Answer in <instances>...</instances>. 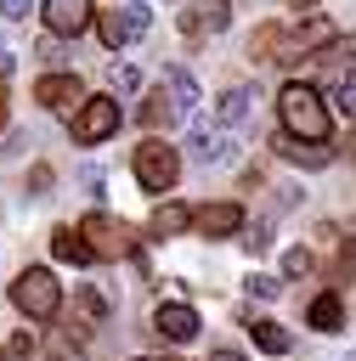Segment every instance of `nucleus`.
<instances>
[{
  "mask_svg": "<svg viewBox=\"0 0 356 361\" xmlns=\"http://www.w3.org/2000/svg\"><path fill=\"white\" fill-rule=\"evenodd\" d=\"M107 79H113V90H119V96H130V90H141V73H136L130 62H113V68H107Z\"/></svg>",
  "mask_w": 356,
  "mask_h": 361,
  "instance_id": "nucleus-22",
  "label": "nucleus"
},
{
  "mask_svg": "<svg viewBox=\"0 0 356 361\" xmlns=\"http://www.w3.org/2000/svg\"><path fill=\"white\" fill-rule=\"evenodd\" d=\"M153 333H158V338H170V344H186V338L198 333V310L170 299V305H158V310H153Z\"/></svg>",
  "mask_w": 356,
  "mask_h": 361,
  "instance_id": "nucleus-8",
  "label": "nucleus"
},
{
  "mask_svg": "<svg viewBox=\"0 0 356 361\" xmlns=\"http://www.w3.org/2000/svg\"><path fill=\"white\" fill-rule=\"evenodd\" d=\"M271 147H277V158L305 164V169H322V164L333 158V147H311V141H294V135H271Z\"/></svg>",
  "mask_w": 356,
  "mask_h": 361,
  "instance_id": "nucleus-11",
  "label": "nucleus"
},
{
  "mask_svg": "<svg viewBox=\"0 0 356 361\" xmlns=\"http://www.w3.org/2000/svg\"><path fill=\"white\" fill-rule=\"evenodd\" d=\"M249 293H260V299H277V293H283V282H277V276H249Z\"/></svg>",
  "mask_w": 356,
  "mask_h": 361,
  "instance_id": "nucleus-29",
  "label": "nucleus"
},
{
  "mask_svg": "<svg viewBox=\"0 0 356 361\" xmlns=\"http://www.w3.org/2000/svg\"><path fill=\"white\" fill-rule=\"evenodd\" d=\"M51 254H57L62 265H90V259H96V254H90V243H85L73 226H57V231H51Z\"/></svg>",
  "mask_w": 356,
  "mask_h": 361,
  "instance_id": "nucleus-13",
  "label": "nucleus"
},
{
  "mask_svg": "<svg viewBox=\"0 0 356 361\" xmlns=\"http://www.w3.org/2000/svg\"><path fill=\"white\" fill-rule=\"evenodd\" d=\"M124 23H130V39H141V34H147V23H153V11H147L141 0H124Z\"/></svg>",
  "mask_w": 356,
  "mask_h": 361,
  "instance_id": "nucleus-23",
  "label": "nucleus"
},
{
  "mask_svg": "<svg viewBox=\"0 0 356 361\" xmlns=\"http://www.w3.org/2000/svg\"><path fill=\"white\" fill-rule=\"evenodd\" d=\"M119 130V102L113 96H90L79 113H73V141H102V135H113Z\"/></svg>",
  "mask_w": 356,
  "mask_h": 361,
  "instance_id": "nucleus-6",
  "label": "nucleus"
},
{
  "mask_svg": "<svg viewBox=\"0 0 356 361\" xmlns=\"http://www.w3.org/2000/svg\"><path fill=\"white\" fill-rule=\"evenodd\" d=\"M96 28H102V45H107V51H119V45L130 39V23H124V6H119V11H102V23H96Z\"/></svg>",
  "mask_w": 356,
  "mask_h": 361,
  "instance_id": "nucleus-20",
  "label": "nucleus"
},
{
  "mask_svg": "<svg viewBox=\"0 0 356 361\" xmlns=\"http://www.w3.org/2000/svg\"><path fill=\"white\" fill-rule=\"evenodd\" d=\"M136 361H175V355H136Z\"/></svg>",
  "mask_w": 356,
  "mask_h": 361,
  "instance_id": "nucleus-33",
  "label": "nucleus"
},
{
  "mask_svg": "<svg viewBox=\"0 0 356 361\" xmlns=\"http://www.w3.org/2000/svg\"><path fill=\"white\" fill-rule=\"evenodd\" d=\"M226 23H232V6H226V0H203V6H192V11L181 17V28H186V34H203V28H209V34H220Z\"/></svg>",
  "mask_w": 356,
  "mask_h": 361,
  "instance_id": "nucleus-12",
  "label": "nucleus"
},
{
  "mask_svg": "<svg viewBox=\"0 0 356 361\" xmlns=\"http://www.w3.org/2000/svg\"><path fill=\"white\" fill-rule=\"evenodd\" d=\"M0 73H11V45L0 39Z\"/></svg>",
  "mask_w": 356,
  "mask_h": 361,
  "instance_id": "nucleus-31",
  "label": "nucleus"
},
{
  "mask_svg": "<svg viewBox=\"0 0 356 361\" xmlns=\"http://www.w3.org/2000/svg\"><path fill=\"white\" fill-rule=\"evenodd\" d=\"M175 175H181V152H175L170 141L147 135V141L136 147V180H141L147 192H170V186H175Z\"/></svg>",
  "mask_w": 356,
  "mask_h": 361,
  "instance_id": "nucleus-3",
  "label": "nucleus"
},
{
  "mask_svg": "<svg viewBox=\"0 0 356 361\" xmlns=\"http://www.w3.org/2000/svg\"><path fill=\"white\" fill-rule=\"evenodd\" d=\"M328 45H333L328 17H305L299 28H283V39H277V62H294V56H305V51H328Z\"/></svg>",
  "mask_w": 356,
  "mask_h": 361,
  "instance_id": "nucleus-5",
  "label": "nucleus"
},
{
  "mask_svg": "<svg viewBox=\"0 0 356 361\" xmlns=\"http://www.w3.org/2000/svg\"><path fill=\"white\" fill-rule=\"evenodd\" d=\"M277 113H283V135L311 141V147H328V107H322V96H316L311 85H299V79L283 85Z\"/></svg>",
  "mask_w": 356,
  "mask_h": 361,
  "instance_id": "nucleus-1",
  "label": "nucleus"
},
{
  "mask_svg": "<svg viewBox=\"0 0 356 361\" xmlns=\"http://www.w3.org/2000/svg\"><path fill=\"white\" fill-rule=\"evenodd\" d=\"M283 271H288V276H305V271H311V254H305V248H288V254H283Z\"/></svg>",
  "mask_w": 356,
  "mask_h": 361,
  "instance_id": "nucleus-27",
  "label": "nucleus"
},
{
  "mask_svg": "<svg viewBox=\"0 0 356 361\" xmlns=\"http://www.w3.org/2000/svg\"><path fill=\"white\" fill-rule=\"evenodd\" d=\"M147 226H153L158 237H175V231H186V226H192V209H181V203H158Z\"/></svg>",
  "mask_w": 356,
  "mask_h": 361,
  "instance_id": "nucleus-18",
  "label": "nucleus"
},
{
  "mask_svg": "<svg viewBox=\"0 0 356 361\" xmlns=\"http://www.w3.org/2000/svg\"><path fill=\"white\" fill-rule=\"evenodd\" d=\"M333 102H339V113H345V118H356V73H345V79L333 85Z\"/></svg>",
  "mask_w": 356,
  "mask_h": 361,
  "instance_id": "nucleus-25",
  "label": "nucleus"
},
{
  "mask_svg": "<svg viewBox=\"0 0 356 361\" xmlns=\"http://www.w3.org/2000/svg\"><path fill=\"white\" fill-rule=\"evenodd\" d=\"M79 237L90 243V254H96V259L136 254V237H130V226H124V220H113V214H85V220H79Z\"/></svg>",
  "mask_w": 356,
  "mask_h": 361,
  "instance_id": "nucleus-4",
  "label": "nucleus"
},
{
  "mask_svg": "<svg viewBox=\"0 0 356 361\" xmlns=\"http://www.w3.org/2000/svg\"><path fill=\"white\" fill-rule=\"evenodd\" d=\"M249 333H254V344H260L266 355H283V350L294 344V338H288V327H277V322H254Z\"/></svg>",
  "mask_w": 356,
  "mask_h": 361,
  "instance_id": "nucleus-19",
  "label": "nucleus"
},
{
  "mask_svg": "<svg viewBox=\"0 0 356 361\" xmlns=\"http://www.w3.org/2000/svg\"><path fill=\"white\" fill-rule=\"evenodd\" d=\"M0 124H6V90H0Z\"/></svg>",
  "mask_w": 356,
  "mask_h": 361,
  "instance_id": "nucleus-34",
  "label": "nucleus"
},
{
  "mask_svg": "<svg viewBox=\"0 0 356 361\" xmlns=\"http://www.w3.org/2000/svg\"><path fill=\"white\" fill-rule=\"evenodd\" d=\"M34 102H45V107H85L90 96H85V85H79V73H45L40 85H34Z\"/></svg>",
  "mask_w": 356,
  "mask_h": 361,
  "instance_id": "nucleus-7",
  "label": "nucleus"
},
{
  "mask_svg": "<svg viewBox=\"0 0 356 361\" xmlns=\"http://www.w3.org/2000/svg\"><path fill=\"white\" fill-rule=\"evenodd\" d=\"M192 158H198V164L232 158V135H226V130H198V135H192Z\"/></svg>",
  "mask_w": 356,
  "mask_h": 361,
  "instance_id": "nucleus-16",
  "label": "nucleus"
},
{
  "mask_svg": "<svg viewBox=\"0 0 356 361\" xmlns=\"http://www.w3.org/2000/svg\"><path fill=\"white\" fill-rule=\"evenodd\" d=\"M170 113H181V107H175L164 90H153V96H147V107H141V124H147V130H158V124H170Z\"/></svg>",
  "mask_w": 356,
  "mask_h": 361,
  "instance_id": "nucleus-21",
  "label": "nucleus"
},
{
  "mask_svg": "<svg viewBox=\"0 0 356 361\" xmlns=\"http://www.w3.org/2000/svg\"><path fill=\"white\" fill-rule=\"evenodd\" d=\"M243 248H249V254L271 248V226H266V220H254V226H249V237H243Z\"/></svg>",
  "mask_w": 356,
  "mask_h": 361,
  "instance_id": "nucleus-26",
  "label": "nucleus"
},
{
  "mask_svg": "<svg viewBox=\"0 0 356 361\" xmlns=\"http://www.w3.org/2000/svg\"><path fill=\"white\" fill-rule=\"evenodd\" d=\"M28 355H34L28 333H11V344H6V355H0V361H28Z\"/></svg>",
  "mask_w": 356,
  "mask_h": 361,
  "instance_id": "nucleus-28",
  "label": "nucleus"
},
{
  "mask_svg": "<svg viewBox=\"0 0 356 361\" xmlns=\"http://www.w3.org/2000/svg\"><path fill=\"white\" fill-rule=\"evenodd\" d=\"M305 6H316V0H294V11H305Z\"/></svg>",
  "mask_w": 356,
  "mask_h": 361,
  "instance_id": "nucleus-35",
  "label": "nucleus"
},
{
  "mask_svg": "<svg viewBox=\"0 0 356 361\" xmlns=\"http://www.w3.org/2000/svg\"><path fill=\"white\" fill-rule=\"evenodd\" d=\"M11 305H17L28 322H51V316L62 310V288H57V276H51V271L28 265V271L11 282Z\"/></svg>",
  "mask_w": 356,
  "mask_h": 361,
  "instance_id": "nucleus-2",
  "label": "nucleus"
},
{
  "mask_svg": "<svg viewBox=\"0 0 356 361\" xmlns=\"http://www.w3.org/2000/svg\"><path fill=\"white\" fill-rule=\"evenodd\" d=\"M28 11H34V0H0V17H6V23H23Z\"/></svg>",
  "mask_w": 356,
  "mask_h": 361,
  "instance_id": "nucleus-30",
  "label": "nucleus"
},
{
  "mask_svg": "<svg viewBox=\"0 0 356 361\" xmlns=\"http://www.w3.org/2000/svg\"><path fill=\"white\" fill-rule=\"evenodd\" d=\"M90 23V0H45V28L51 34H79Z\"/></svg>",
  "mask_w": 356,
  "mask_h": 361,
  "instance_id": "nucleus-10",
  "label": "nucleus"
},
{
  "mask_svg": "<svg viewBox=\"0 0 356 361\" xmlns=\"http://www.w3.org/2000/svg\"><path fill=\"white\" fill-rule=\"evenodd\" d=\"M215 361H243V355L237 350H215Z\"/></svg>",
  "mask_w": 356,
  "mask_h": 361,
  "instance_id": "nucleus-32",
  "label": "nucleus"
},
{
  "mask_svg": "<svg viewBox=\"0 0 356 361\" xmlns=\"http://www.w3.org/2000/svg\"><path fill=\"white\" fill-rule=\"evenodd\" d=\"M192 226L203 237H232V231H243V209L237 203H203V209H192Z\"/></svg>",
  "mask_w": 356,
  "mask_h": 361,
  "instance_id": "nucleus-9",
  "label": "nucleus"
},
{
  "mask_svg": "<svg viewBox=\"0 0 356 361\" xmlns=\"http://www.w3.org/2000/svg\"><path fill=\"white\" fill-rule=\"evenodd\" d=\"M164 85H170V102L186 113V107H198V79L186 73V68H164Z\"/></svg>",
  "mask_w": 356,
  "mask_h": 361,
  "instance_id": "nucleus-17",
  "label": "nucleus"
},
{
  "mask_svg": "<svg viewBox=\"0 0 356 361\" xmlns=\"http://www.w3.org/2000/svg\"><path fill=\"white\" fill-rule=\"evenodd\" d=\"M305 316H311L316 333H339V327H345V305H339V293H316Z\"/></svg>",
  "mask_w": 356,
  "mask_h": 361,
  "instance_id": "nucleus-15",
  "label": "nucleus"
},
{
  "mask_svg": "<svg viewBox=\"0 0 356 361\" xmlns=\"http://www.w3.org/2000/svg\"><path fill=\"white\" fill-rule=\"evenodd\" d=\"M249 107H254V90L249 85H232V90H220V102H215V113H220V124L232 130V124H243L249 118Z\"/></svg>",
  "mask_w": 356,
  "mask_h": 361,
  "instance_id": "nucleus-14",
  "label": "nucleus"
},
{
  "mask_svg": "<svg viewBox=\"0 0 356 361\" xmlns=\"http://www.w3.org/2000/svg\"><path fill=\"white\" fill-rule=\"evenodd\" d=\"M316 62H356V34H345V39H333L328 51H316Z\"/></svg>",
  "mask_w": 356,
  "mask_h": 361,
  "instance_id": "nucleus-24",
  "label": "nucleus"
}]
</instances>
